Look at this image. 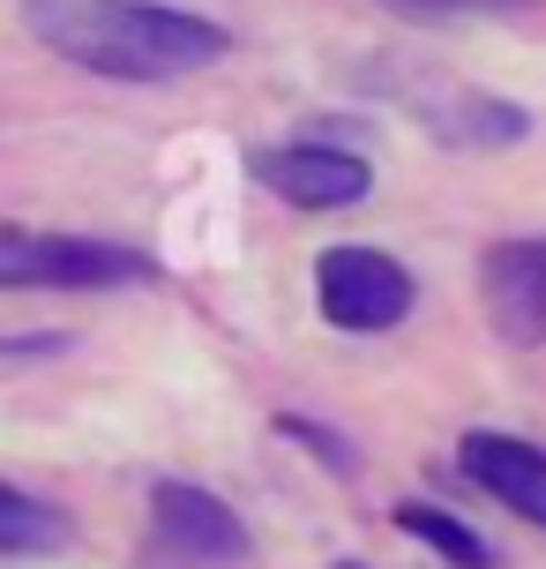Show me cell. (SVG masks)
I'll return each instance as SVG.
<instances>
[{
	"instance_id": "6da1fadb",
	"label": "cell",
	"mask_w": 546,
	"mask_h": 569,
	"mask_svg": "<svg viewBox=\"0 0 546 569\" xmlns=\"http://www.w3.org/2000/svg\"><path fill=\"white\" fill-rule=\"evenodd\" d=\"M30 38L105 83H188L232 53L225 23L173 0H30Z\"/></svg>"
},
{
	"instance_id": "7c38bea8",
	"label": "cell",
	"mask_w": 546,
	"mask_h": 569,
	"mask_svg": "<svg viewBox=\"0 0 546 569\" xmlns=\"http://www.w3.org/2000/svg\"><path fill=\"white\" fill-rule=\"evenodd\" d=\"M53 352H68V330H0V368H30Z\"/></svg>"
},
{
	"instance_id": "3957f363",
	"label": "cell",
	"mask_w": 546,
	"mask_h": 569,
	"mask_svg": "<svg viewBox=\"0 0 546 569\" xmlns=\"http://www.w3.org/2000/svg\"><path fill=\"white\" fill-rule=\"evenodd\" d=\"M419 300V284L390 248H367V240H345V248H322L315 256V308L330 330L345 338H382L397 330Z\"/></svg>"
},
{
	"instance_id": "8992f818",
	"label": "cell",
	"mask_w": 546,
	"mask_h": 569,
	"mask_svg": "<svg viewBox=\"0 0 546 569\" xmlns=\"http://www.w3.org/2000/svg\"><path fill=\"white\" fill-rule=\"evenodd\" d=\"M479 308H487L494 338L546 345V232L494 240L487 256H479Z\"/></svg>"
},
{
	"instance_id": "8fae6325",
	"label": "cell",
	"mask_w": 546,
	"mask_h": 569,
	"mask_svg": "<svg viewBox=\"0 0 546 569\" xmlns=\"http://www.w3.org/2000/svg\"><path fill=\"white\" fill-rule=\"evenodd\" d=\"M277 435H285L292 450H307V457L322 465V472H337V480H352V472H360V450H352L337 427L307 420V412H277Z\"/></svg>"
},
{
	"instance_id": "4fadbf2b",
	"label": "cell",
	"mask_w": 546,
	"mask_h": 569,
	"mask_svg": "<svg viewBox=\"0 0 546 569\" xmlns=\"http://www.w3.org/2000/svg\"><path fill=\"white\" fill-rule=\"evenodd\" d=\"M337 569H360V562H337Z\"/></svg>"
},
{
	"instance_id": "5b68a950",
	"label": "cell",
	"mask_w": 546,
	"mask_h": 569,
	"mask_svg": "<svg viewBox=\"0 0 546 569\" xmlns=\"http://www.w3.org/2000/svg\"><path fill=\"white\" fill-rule=\"evenodd\" d=\"M247 172H255L277 202H292V210H352V202H367V188H374V166L360 158V150L315 142V136L255 150Z\"/></svg>"
},
{
	"instance_id": "52a82bcc",
	"label": "cell",
	"mask_w": 546,
	"mask_h": 569,
	"mask_svg": "<svg viewBox=\"0 0 546 569\" xmlns=\"http://www.w3.org/2000/svg\"><path fill=\"white\" fill-rule=\"evenodd\" d=\"M457 472L479 495H494L509 517L539 525L546 532V450L524 442V435H502V427H472L457 442Z\"/></svg>"
},
{
	"instance_id": "9c48e42d",
	"label": "cell",
	"mask_w": 546,
	"mask_h": 569,
	"mask_svg": "<svg viewBox=\"0 0 546 569\" xmlns=\"http://www.w3.org/2000/svg\"><path fill=\"white\" fill-rule=\"evenodd\" d=\"M434 136L464 142V150H509V142L532 136V113L509 106V98H457V106L434 113Z\"/></svg>"
},
{
	"instance_id": "7a4b0ae2",
	"label": "cell",
	"mask_w": 546,
	"mask_h": 569,
	"mask_svg": "<svg viewBox=\"0 0 546 569\" xmlns=\"http://www.w3.org/2000/svg\"><path fill=\"white\" fill-rule=\"evenodd\" d=\"M158 256L98 232H46V226H8L0 218V292H120L150 284Z\"/></svg>"
},
{
	"instance_id": "30bf717a",
	"label": "cell",
	"mask_w": 546,
	"mask_h": 569,
	"mask_svg": "<svg viewBox=\"0 0 546 569\" xmlns=\"http://www.w3.org/2000/svg\"><path fill=\"white\" fill-rule=\"evenodd\" d=\"M397 532H404V540H419V547H434L449 569H502V555H494L464 517L434 510V502H397Z\"/></svg>"
},
{
	"instance_id": "277c9868",
	"label": "cell",
	"mask_w": 546,
	"mask_h": 569,
	"mask_svg": "<svg viewBox=\"0 0 546 569\" xmlns=\"http://www.w3.org/2000/svg\"><path fill=\"white\" fill-rule=\"evenodd\" d=\"M150 532H158V547L188 569H240L255 555L247 517L232 510L225 495L195 487V480H150Z\"/></svg>"
},
{
	"instance_id": "ba28073f",
	"label": "cell",
	"mask_w": 546,
	"mask_h": 569,
	"mask_svg": "<svg viewBox=\"0 0 546 569\" xmlns=\"http://www.w3.org/2000/svg\"><path fill=\"white\" fill-rule=\"evenodd\" d=\"M75 547V517L30 495V487L0 480V562H30V555H68Z\"/></svg>"
}]
</instances>
